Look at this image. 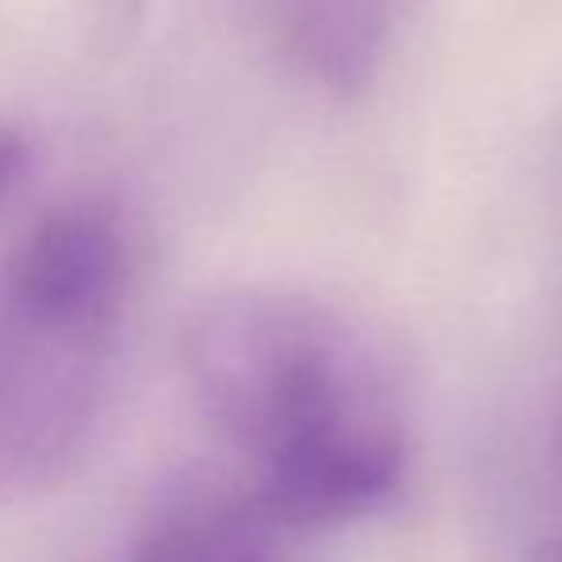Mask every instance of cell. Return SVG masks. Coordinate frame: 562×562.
I'll list each match as a JSON object with an SVG mask.
<instances>
[{
  "label": "cell",
  "mask_w": 562,
  "mask_h": 562,
  "mask_svg": "<svg viewBox=\"0 0 562 562\" xmlns=\"http://www.w3.org/2000/svg\"><path fill=\"white\" fill-rule=\"evenodd\" d=\"M184 363L268 525H345L402 490L398 379L345 311L303 291H226L192 318Z\"/></svg>",
  "instance_id": "obj_1"
},
{
  "label": "cell",
  "mask_w": 562,
  "mask_h": 562,
  "mask_svg": "<svg viewBox=\"0 0 562 562\" xmlns=\"http://www.w3.org/2000/svg\"><path fill=\"white\" fill-rule=\"evenodd\" d=\"M134 237L97 195L54 203L0 260V505L85 463L115 386Z\"/></svg>",
  "instance_id": "obj_2"
},
{
  "label": "cell",
  "mask_w": 562,
  "mask_h": 562,
  "mask_svg": "<svg viewBox=\"0 0 562 562\" xmlns=\"http://www.w3.org/2000/svg\"><path fill=\"white\" fill-rule=\"evenodd\" d=\"M291 58L326 89H360L375 74L394 0H268Z\"/></svg>",
  "instance_id": "obj_3"
},
{
  "label": "cell",
  "mask_w": 562,
  "mask_h": 562,
  "mask_svg": "<svg viewBox=\"0 0 562 562\" xmlns=\"http://www.w3.org/2000/svg\"><path fill=\"white\" fill-rule=\"evenodd\" d=\"M257 509L203 502L172 513L154 528L131 562H280Z\"/></svg>",
  "instance_id": "obj_4"
},
{
  "label": "cell",
  "mask_w": 562,
  "mask_h": 562,
  "mask_svg": "<svg viewBox=\"0 0 562 562\" xmlns=\"http://www.w3.org/2000/svg\"><path fill=\"white\" fill-rule=\"evenodd\" d=\"M81 15L100 50H123L146 20V0H81Z\"/></svg>",
  "instance_id": "obj_5"
},
{
  "label": "cell",
  "mask_w": 562,
  "mask_h": 562,
  "mask_svg": "<svg viewBox=\"0 0 562 562\" xmlns=\"http://www.w3.org/2000/svg\"><path fill=\"white\" fill-rule=\"evenodd\" d=\"M31 165V142L15 126H0V207L23 184V172Z\"/></svg>",
  "instance_id": "obj_6"
},
{
  "label": "cell",
  "mask_w": 562,
  "mask_h": 562,
  "mask_svg": "<svg viewBox=\"0 0 562 562\" xmlns=\"http://www.w3.org/2000/svg\"><path fill=\"white\" fill-rule=\"evenodd\" d=\"M551 562H562V543H559L555 551H551Z\"/></svg>",
  "instance_id": "obj_7"
}]
</instances>
